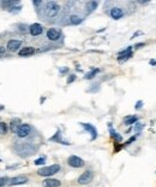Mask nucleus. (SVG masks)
<instances>
[{
  "instance_id": "nucleus-1",
  "label": "nucleus",
  "mask_w": 156,
  "mask_h": 187,
  "mask_svg": "<svg viewBox=\"0 0 156 187\" xmlns=\"http://www.w3.org/2000/svg\"><path fill=\"white\" fill-rule=\"evenodd\" d=\"M59 170H60V165H59V164H52V165H49V167L40 168L37 170V175L48 178V176H52V175L56 174Z\"/></svg>"
},
{
  "instance_id": "nucleus-2",
  "label": "nucleus",
  "mask_w": 156,
  "mask_h": 187,
  "mask_svg": "<svg viewBox=\"0 0 156 187\" xmlns=\"http://www.w3.org/2000/svg\"><path fill=\"white\" fill-rule=\"evenodd\" d=\"M45 12H46L47 17L53 18V17H55L60 12V6L55 1H48L46 4V6H45Z\"/></svg>"
},
{
  "instance_id": "nucleus-3",
  "label": "nucleus",
  "mask_w": 156,
  "mask_h": 187,
  "mask_svg": "<svg viewBox=\"0 0 156 187\" xmlns=\"http://www.w3.org/2000/svg\"><path fill=\"white\" fill-rule=\"evenodd\" d=\"M15 150L19 156H30L34 152V149H31L29 144H17Z\"/></svg>"
},
{
  "instance_id": "nucleus-4",
  "label": "nucleus",
  "mask_w": 156,
  "mask_h": 187,
  "mask_svg": "<svg viewBox=\"0 0 156 187\" xmlns=\"http://www.w3.org/2000/svg\"><path fill=\"white\" fill-rule=\"evenodd\" d=\"M92 178H94V173L91 170H87L78 178V184L79 185H88L91 182Z\"/></svg>"
},
{
  "instance_id": "nucleus-5",
  "label": "nucleus",
  "mask_w": 156,
  "mask_h": 187,
  "mask_svg": "<svg viewBox=\"0 0 156 187\" xmlns=\"http://www.w3.org/2000/svg\"><path fill=\"white\" fill-rule=\"evenodd\" d=\"M67 164L72 168H82V167H84L85 163H84V161L82 158H79L77 156H71L67 159Z\"/></svg>"
},
{
  "instance_id": "nucleus-6",
  "label": "nucleus",
  "mask_w": 156,
  "mask_h": 187,
  "mask_svg": "<svg viewBox=\"0 0 156 187\" xmlns=\"http://www.w3.org/2000/svg\"><path fill=\"white\" fill-rule=\"evenodd\" d=\"M31 132V127L29 124H20L18 127V129L16 132V134L18 135L19 138H27L28 135Z\"/></svg>"
},
{
  "instance_id": "nucleus-7",
  "label": "nucleus",
  "mask_w": 156,
  "mask_h": 187,
  "mask_svg": "<svg viewBox=\"0 0 156 187\" xmlns=\"http://www.w3.org/2000/svg\"><path fill=\"white\" fill-rule=\"evenodd\" d=\"M28 178L27 176H16V178L9 179V184L10 186H17V185H23V184H27Z\"/></svg>"
},
{
  "instance_id": "nucleus-8",
  "label": "nucleus",
  "mask_w": 156,
  "mask_h": 187,
  "mask_svg": "<svg viewBox=\"0 0 156 187\" xmlns=\"http://www.w3.org/2000/svg\"><path fill=\"white\" fill-rule=\"evenodd\" d=\"M29 31H30V34H31L33 36H38V35H41V34H42L43 28H42V26H41V24H38V23H34V24H31V26L29 27Z\"/></svg>"
},
{
  "instance_id": "nucleus-9",
  "label": "nucleus",
  "mask_w": 156,
  "mask_h": 187,
  "mask_svg": "<svg viewBox=\"0 0 156 187\" xmlns=\"http://www.w3.org/2000/svg\"><path fill=\"white\" fill-rule=\"evenodd\" d=\"M61 35V31L59 30V29H55V28H51L48 29V31H47V37L49 39V40H52V41H56L59 37Z\"/></svg>"
},
{
  "instance_id": "nucleus-10",
  "label": "nucleus",
  "mask_w": 156,
  "mask_h": 187,
  "mask_svg": "<svg viewBox=\"0 0 156 187\" xmlns=\"http://www.w3.org/2000/svg\"><path fill=\"white\" fill-rule=\"evenodd\" d=\"M131 56H132V47H129V48H126L125 51L120 52L119 57H118V60H119L120 63H121V62H125V60H127L129 58H131Z\"/></svg>"
},
{
  "instance_id": "nucleus-11",
  "label": "nucleus",
  "mask_w": 156,
  "mask_h": 187,
  "mask_svg": "<svg viewBox=\"0 0 156 187\" xmlns=\"http://www.w3.org/2000/svg\"><path fill=\"white\" fill-rule=\"evenodd\" d=\"M20 46H22V41H20V40H15V39H12V40H10L9 42H7V48H9L10 51H12V52L17 51Z\"/></svg>"
},
{
  "instance_id": "nucleus-12",
  "label": "nucleus",
  "mask_w": 156,
  "mask_h": 187,
  "mask_svg": "<svg viewBox=\"0 0 156 187\" xmlns=\"http://www.w3.org/2000/svg\"><path fill=\"white\" fill-rule=\"evenodd\" d=\"M109 15L113 19H120L124 16V12L120 7H113V9H110Z\"/></svg>"
},
{
  "instance_id": "nucleus-13",
  "label": "nucleus",
  "mask_w": 156,
  "mask_h": 187,
  "mask_svg": "<svg viewBox=\"0 0 156 187\" xmlns=\"http://www.w3.org/2000/svg\"><path fill=\"white\" fill-rule=\"evenodd\" d=\"M42 184H43V187H59L61 185V182L56 179H46Z\"/></svg>"
},
{
  "instance_id": "nucleus-14",
  "label": "nucleus",
  "mask_w": 156,
  "mask_h": 187,
  "mask_svg": "<svg viewBox=\"0 0 156 187\" xmlns=\"http://www.w3.org/2000/svg\"><path fill=\"white\" fill-rule=\"evenodd\" d=\"M82 127L85 129V131H88L90 134L92 135V140L94 139H96V137H97V132L95 129V127L91 126V124H89V123H82Z\"/></svg>"
},
{
  "instance_id": "nucleus-15",
  "label": "nucleus",
  "mask_w": 156,
  "mask_h": 187,
  "mask_svg": "<svg viewBox=\"0 0 156 187\" xmlns=\"http://www.w3.org/2000/svg\"><path fill=\"white\" fill-rule=\"evenodd\" d=\"M34 53H35V48H34V47H24V48H22L18 52V55L20 57L31 56V55H34Z\"/></svg>"
},
{
  "instance_id": "nucleus-16",
  "label": "nucleus",
  "mask_w": 156,
  "mask_h": 187,
  "mask_svg": "<svg viewBox=\"0 0 156 187\" xmlns=\"http://www.w3.org/2000/svg\"><path fill=\"white\" fill-rule=\"evenodd\" d=\"M83 18L81 16H78V15H71L70 16V23L71 24H74V26H77V24H79V23H82Z\"/></svg>"
},
{
  "instance_id": "nucleus-17",
  "label": "nucleus",
  "mask_w": 156,
  "mask_h": 187,
  "mask_svg": "<svg viewBox=\"0 0 156 187\" xmlns=\"http://www.w3.org/2000/svg\"><path fill=\"white\" fill-rule=\"evenodd\" d=\"M97 5H99L97 1H89V2H87V11L90 13V12H92L97 7Z\"/></svg>"
},
{
  "instance_id": "nucleus-18",
  "label": "nucleus",
  "mask_w": 156,
  "mask_h": 187,
  "mask_svg": "<svg viewBox=\"0 0 156 187\" xmlns=\"http://www.w3.org/2000/svg\"><path fill=\"white\" fill-rule=\"evenodd\" d=\"M137 120H138L137 116H127V117L124 118V122H125V124H129L130 126V124H133Z\"/></svg>"
},
{
  "instance_id": "nucleus-19",
  "label": "nucleus",
  "mask_w": 156,
  "mask_h": 187,
  "mask_svg": "<svg viewBox=\"0 0 156 187\" xmlns=\"http://www.w3.org/2000/svg\"><path fill=\"white\" fill-rule=\"evenodd\" d=\"M99 71H100L99 69H94V70H91V71H89L88 74H85V79H87V80H90V79H92L95 75L99 73Z\"/></svg>"
},
{
  "instance_id": "nucleus-20",
  "label": "nucleus",
  "mask_w": 156,
  "mask_h": 187,
  "mask_svg": "<svg viewBox=\"0 0 156 187\" xmlns=\"http://www.w3.org/2000/svg\"><path fill=\"white\" fill-rule=\"evenodd\" d=\"M7 133V124L4 123V122H0V134L4 135Z\"/></svg>"
},
{
  "instance_id": "nucleus-21",
  "label": "nucleus",
  "mask_w": 156,
  "mask_h": 187,
  "mask_svg": "<svg viewBox=\"0 0 156 187\" xmlns=\"http://www.w3.org/2000/svg\"><path fill=\"white\" fill-rule=\"evenodd\" d=\"M20 126V123H19V120H15V121L11 122V129L13 132H17L18 129V127Z\"/></svg>"
},
{
  "instance_id": "nucleus-22",
  "label": "nucleus",
  "mask_w": 156,
  "mask_h": 187,
  "mask_svg": "<svg viewBox=\"0 0 156 187\" xmlns=\"http://www.w3.org/2000/svg\"><path fill=\"white\" fill-rule=\"evenodd\" d=\"M9 184V179L7 178H0V187H4L5 185Z\"/></svg>"
},
{
  "instance_id": "nucleus-23",
  "label": "nucleus",
  "mask_w": 156,
  "mask_h": 187,
  "mask_svg": "<svg viewBox=\"0 0 156 187\" xmlns=\"http://www.w3.org/2000/svg\"><path fill=\"white\" fill-rule=\"evenodd\" d=\"M45 162H46V158L42 157V158L36 159V161H35V164H36V165H41V164H45Z\"/></svg>"
},
{
  "instance_id": "nucleus-24",
  "label": "nucleus",
  "mask_w": 156,
  "mask_h": 187,
  "mask_svg": "<svg viewBox=\"0 0 156 187\" xmlns=\"http://www.w3.org/2000/svg\"><path fill=\"white\" fill-rule=\"evenodd\" d=\"M74 80H76V75H70V76H69V79H67V84L74 82Z\"/></svg>"
},
{
  "instance_id": "nucleus-25",
  "label": "nucleus",
  "mask_w": 156,
  "mask_h": 187,
  "mask_svg": "<svg viewBox=\"0 0 156 187\" xmlns=\"http://www.w3.org/2000/svg\"><path fill=\"white\" fill-rule=\"evenodd\" d=\"M16 2H12V1H5V2H2V6H5V7H7V6H11V5H15Z\"/></svg>"
},
{
  "instance_id": "nucleus-26",
  "label": "nucleus",
  "mask_w": 156,
  "mask_h": 187,
  "mask_svg": "<svg viewBox=\"0 0 156 187\" xmlns=\"http://www.w3.org/2000/svg\"><path fill=\"white\" fill-rule=\"evenodd\" d=\"M140 105H143V102H138V103L136 104V109H139V108H140Z\"/></svg>"
},
{
  "instance_id": "nucleus-27",
  "label": "nucleus",
  "mask_w": 156,
  "mask_h": 187,
  "mask_svg": "<svg viewBox=\"0 0 156 187\" xmlns=\"http://www.w3.org/2000/svg\"><path fill=\"white\" fill-rule=\"evenodd\" d=\"M4 52H5V48H4L2 46H0V55H1V53H4Z\"/></svg>"
},
{
  "instance_id": "nucleus-28",
  "label": "nucleus",
  "mask_w": 156,
  "mask_h": 187,
  "mask_svg": "<svg viewBox=\"0 0 156 187\" xmlns=\"http://www.w3.org/2000/svg\"><path fill=\"white\" fill-rule=\"evenodd\" d=\"M2 109H4V106H2V105H0V111H1Z\"/></svg>"
}]
</instances>
